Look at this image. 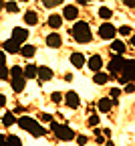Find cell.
I'll use <instances>...</instances> for the list:
<instances>
[{"label":"cell","mask_w":135,"mask_h":146,"mask_svg":"<svg viewBox=\"0 0 135 146\" xmlns=\"http://www.w3.org/2000/svg\"><path fill=\"white\" fill-rule=\"evenodd\" d=\"M18 126H20L22 128V130H26V132H30L34 138H41V136H45L47 134V130H45V128L41 126V124H38L36 120H32V118H28V116H22L20 120H18L16 122Z\"/></svg>","instance_id":"cell-1"},{"label":"cell","mask_w":135,"mask_h":146,"mask_svg":"<svg viewBox=\"0 0 135 146\" xmlns=\"http://www.w3.org/2000/svg\"><path fill=\"white\" fill-rule=\"evenodd\" d=\"M73 36H75V41L77 43H81V45H89L93 41V35H91V29L85 21H79L75 27H73Z\"/></svg>","instance_id":"cell-2"},{"label":"cell","mask_w":135,"mask_h":146,"mask_svg":"<svg viewBox=\"0 0 135 146\" xmlns=\"http://www.w3.org/2000/svg\"><path fill=\"white\" fill-rule=\"evenodd\" d=\"M50 130H52V134L59 138L61 142H71V140H75V138H77L75 130H73V128H69V126H65V124L50 122Z\"/></svg>","instance_id":"cell-3"},{"label":"cell","mask_w":135,"mask_h":146,"mask_svg":"<svg viewBox=\"0 0 135 146\" xmlns=\"http://www.w3.org/2000/svg\"><path fill=\"white\" fill-rule=\"evenodd\" d=\"M119 81L121 83H135V61L133 59H127L125 61V67L121 71V75H119Z\"/></svg>","instance_id":"cell-4"},{"label":"cell","mask_w":135,"mask_h":146,"mask_svg":"<svg viewBox=\"0 0 135 146\" xmlns=\"http://www.w3.org/2000/svg\"><path fill=\"white\" fill-rule=\"evenodd\" d=\"M125 61H127V59H123L121 55H115V57L109 61V73H111V77L121 75V71H123V67H125Z\"/></svg>","instance_id":"cell-5"},{"label":"cell","mask_w":135,"mask_h":146,"mask_svg":"<svg viewBox=\"0 0 135 146\" xmlns=\"http://www.w3.org/2000/svg\"><path fill=\"white\" fill-rule=\"evenodd\" d=\"M115 35H117V29H115L111 23H103V25H99V36H101V39L111 41Z\"/></svg>","instance_id":"cell-6"},{"label":"cell","mask_w":135,"mask_h":146,"mask_svg":"<svg viewBox=\"0 0 135 146\" xmlns=\"http://www.w3.org/2000/svg\"><path fill=\"white\" fill-rule=\"evenodd\" d=\"M65 102H67V106H69L71 110H77V108L81 106V98H79V94H77V91H67Z\"/></svg>","instance_id":"cell-7"},{"label":"cell","mask_w":135,"mask_h":146,"mask_svg":"<svg viewBox=\"0 0 135 146\" xmlns=\"http://www.w3.org/2000/svg\"><path fill=\"white\" fill-rule=\"evenodd\" d=\"M10 39H14L18 45H22V43L28 39V31H26V29H20V27H14V29H12V36H10Z\"/></svg>","instance_id":"cell-8"},{"label":"cell","mask_w":135,"mask_h":146,"mask_svg":"<svg viewBox=\"0 0 135 146\" xmlns=\"http://www.w3.org/2000/svg\"><path fill=\"white\" fill-rule=\"evenodd\" d=\"M87 65H89V69H91V71L99 73V71H101V67H103V59H101V55H91L89 61H87Z\"/></svg>","instance_id":"cell-9"},{"label":"cell","mask_w":135,"mask_h":146,"mask_svg":"<svg viewBox=\"0 0 135 146\" xmlns=\"http://www.w3.org/2000/svg\"><path fill=\"white\" fill-rule=\"evenodd\" d=\"M77 16H79V8H77L75 4H67L63 8V18H67V21H75Z\"/></svg>","instance_id":"cell-10"},{"label":"cell","mask_w":135,"mask_h":146,"mask_svg":"<svg viewBox=\"0 0 135 146\" xmlns=\"http://www.w3.org/2000/svg\"><path fill=\"white\" fill-rule=\"evenodd\" d=\"M2 47H4L2 51H4V53H10V55H14V53H20V49H22V47L18 45L14 39H8V41H4V45H2Z\"/></svg>","instance_id":"cell-11"},{"label":"cell","mask_w":135,"mask_h":146,"mask_svg":"<svg viewBox=\"0 0 135 146\" xmlns=\"http://www.w3.org/2000/svg\"><path fill=\"white\" fill-rule=\"evenodd\" d=\"M113 106H115V102H113L111 98H101V100L97 102V110H99V112H103V114H107Z\"/></svg>","instance_id":"cell-12"},{"label":"cell","mask_w":135,"mask_h":146,"mask_svg":"<svg viewBox=\"0 0 135 146\" xmlns=\"http://www.w3.org/2000/svg\"><path fill=\"white\" fill-rule=\"evenodd\" d=\"M12 83V89L16 91V94H20V91H24L26 87V77H16V79H10Z\"/></svg>","instance_id":"cell-13"},{"label":"cell","mask_w":135,"mask_h":146,"mask_svg":"<svg viewBox=\"0 0 135 146\" xmlns=\"http://www.w3.org/2000/svg\"><path fill=\"white\" fill-rule=\"evenodd\" d=\"M47 45L52 47V49H59V47L63 45V41H61V36L56 35V33H50V35L47 36Z\"/></svg>","instance_id":"cell-14"},{"label":"cell","mask_w":135,"mask_h":146,"mask_svg":"<svg viewBox=\"0 0 135 146\" xmlns=\"http://www.w3.org/2000/svg\"><path fill=\"white\" fill-rule=\"evenodd\" d=\"M52 75H54V73H52L50 67H38V79H41V81H50Z\"/></svg>","instance_id":"cell-15"},{"label":"cell","mask_w":135,"mask_h":146,"mask_svg":"<svg viewBox=\"0 0 135 146\" xmlns=\"http://www.w3.org/2000/svg\"><path fill=\"white\" fill-rule=\"evenodd\" d=\"M71 63H73V67H77V69L85 67V55H81V53H73V55H71Z\"/></svg>","instance_id":"cell-16"},{"label":"cell","mask_w":135,"mask_h":146,"mask_svg":"<svg viewBox=\"0 0 135 146\" xmlns=\"http://www.w3.org/2000/svg\"><path fill=\"white\" fill-rule=\"evenodd\" d=\"M24 23L30 25V27H36V23H38V14H36L34 10H26V12H24Z\"/></svg>","instance_id":"cell-17"},{"label":"cell","mask_w":135,"mask_h":146,"mask_svg":"<svg viewBox=\"0 0 135 146\" xmlns=\"http://www.w3.org/2000/svg\"><path fill=\"white\" fill-rule=\"evenodd\" d=\"M24 77H26V79H36V77H38V67L32 65V63L26 65V67H24Z\"/></svg>","instance_id":"cell-18"},{"label":"cell","mask_w":135,"mask_h":146,"mask_svg":"<svg viewBox=\"0 0 135 146\" xmlns=\"http://www.w3.org/2000/svg\"><path fill=\"white\" fill-rule=\"evenodd\" d=\"M20 55H22V57H26V59H32L34 55H36V47H34V45H22Z\"/></svg>","instance_id":"cell-19"},{"label":"cell","mask_w":135,"mask_h":146,"mask_svg":"<svg viewBox=\"0 0 135 146\" xmlns=\"http://www.w3.org/2000/svg\"><path fill=\"white\" fill-rule=\"evenodd\" d=\"M61 25H63V16L61 14H50L48 16V27L50 29H59Z\"/></svg>","instance_id":"cell-20"},{"label":"cell","mask_w":135,"mask_h":146,"mask_svg":"<svg viewBox=\"0 0 135 146\" xmlns=\"http://www.w3.org/2000/svg\"><path fill=\"white\" fill-rule=\"evenodd\" d=\"M109 77H111V75H107V73L99 71V73H95V75H93V81L97 83V85H105V83L109 81Z\"/></svg>","instance_id":"cell-21"},{"label":"cell","mask_w":135,"mask_h":146,"mask_svg":"<svg viewBox=\"0 0 135 146\" xmlns=\"http://www.w3.org/2000/svg\"><path fill=\"white\" fill-rule=\"evenodd\" d=\"M111 51H113L115 55H121V53L125 51V43H123V41H113V43H111Z\"/></svg>","instance_id":"cell-22"},{"label":"cell","mask_w":135,"mask_h":146,"mask_svg":"<svg viewBox=\"0 0 135 146\" xmlns=\"http://www.w3.org/2000/svg\"><path fill=\"white\" fill-rule=\"evenodd\" d=\"M16 77H24V69L20 65H14L10 69V79H16Z\"/></svg>","instance_id":"cell-23"},{"label":"cell","mask_w":135,"mask_h":146,"mask_svg":"<svg viewBox=\"0 0 135 146\" xmlns=\"http://www.w3.org/2000/svg\"><path fill=\"white\" fill-rule=\"evenodd\" d=\"M113 16V10L107 8V6H101L99 8V18H103V21H109V18Z\"/></svg>","instance_id":"cell-24"},{"label":"cell","mask_w":135,"mask_h":146,"mask_svg":"<svg viewBox=\"0 0 135 146\" xmlns=\"http://www.w3.org/2000/svg\"><path fill=\"white\" fill-rule=\"evenodd\" d=\"M123 94V89H119V87H113L111 89V94H109V98L115 102V106H117V102H119V96Z\"/></svg>","instance_id":"cell-25"},{"label":"cell","mask_w":135,"mask_h":146,"mask_svg":"<svg viewBox=\"0 0 135 146\" xmlns=\"http://www.w3.org/2000/svg\"><path fill=\"white\" fill-rule=\"evenodd\" d=\"M14 122H16V120H14V114H12V112H8V114H4V116H2V124H4L6 128H8V126H12Z\"/></svg>","instance_id":"cell-26"},{"label":"cell","mask_w":135,"mask_h":146,"mask_svg":"<svg viewBox=\"0 0 135 146\" xmlns=\"http://www.w3.org/2000/svg\"><path fill=\"white\" fill-rule=\"evenodd\" d=\"M2 79H10V69L6 65H0V81Z\"/></svg>","instance_id":"cell-27"},{"label":"cell","mask_w":135,"mask_h":146,"mask_svg":"<svg viewBox=\"0 0 135 146\" xmlns=\"http://www.w3.org/2000/svg\"><path fill=\"white\" fill-rule=\"evenodd\" d=\"M8 146H22V142L18 136H8Z\"/></svg>","instance_id":"cell-28"},{"label":"cell","mask_w":135,"mask_h":146,"mask_svg":"<svg viewBox=\"0 0 135 146\" xmlns=\"http://www.w3.org/2000/svg\"><path fill=\"white\" fill-rule=\"evenodd\" d=\"M6 10L14 14V12H18V10H20V8H18V4H16V2H6Z\"/></svg>","instance_id":"cell-29"},{"label":"cell","mask_w":135,"mask_h":146,"mask_svg":"<svg viewBox=\"0 0 135 146\" xmlns=\"http://www.w3.org/2000/svg\"><path fill=\"white\" fill-rule=\"evenodd\" d=\"M87 124H89L91 128H97V124H99V116H95V114L89 116V122H87Z\"/></svg>","instance_id":"cell-30"},{"label":"cell","mask_w":135,"mask_h":146,"mask_svg":"<svg viewBox=\"0 0 135 146\" xmlns=\"http://www.w3.org/2000/svg\"><path fill=\"white\" fill-rule=\"evenodd\" d=\"M47 8H52V6H59L61 4V0H45V2H43Z\"/></svg>","instance_id":"cell-31"},{"label":"cell","mask_w":135,"mask_h":146,"mask_svg":"<svg viewBox=\"0 0 135 146\" xmlns=\"http://www.w3.org/2000/svg\"><path fill=\"white\" fill-rule=\"evenodd\" d=\"M119 35H123V36H127V35H131V27H127V25H123V27H119Z\"/></svg>","instance_id":"cell-32"},{"label":"cell","mask_w":135,"mask_h":146,"mask_svg":"<svg viewBox=\"0 0 135 146\" xmlns=\"http://www.w3.org/2000/svg\"><path fill=\"white\" fill-rule=\"evenodd\" d=\"M50 98H52V102H54V104H59V102H63V96L59 94V91H54V94H52Z\"/></svg>","instance_id":"cell-33"},{"label":"cell","mask_w":135,"mask_h":146,"mask_svg":"<svg viewBox=\"0 0 135 146\" xmlns=\"http://www.w3.org/2000/svg\"><path fill=\"white\" fill-rule=\"evenodd\" d=\"M123 91H127V94H133V91H135V83H127Z\"/></svg>","instance_id":"cell-34"},{"label":"cell","mask_w":135,"mask_h":146,"mask_svg":"<svg viewBox=\"0 0 135 146\" xmlns=\"http://www.w3.org/2000/svg\"><path fill=\"white\" fill-rule=\"evenodd\" d=\"M77 142H79L81 146H83V144H87V136H85V134H79V136H77Z\"/></svg>","instance_id":"cell-35"},{"label":"cell","mask_w":135,"mask_h":146,"mask_svg":"<svg viewBox=\"0 0 135 146\" xmlns=\"http://www.w3.org/2000/svg\"><path fill=\"white\" fill-rule=\"evenodd\" d=\"M0 65H6V53L0 51Z\"/></svg>","instance_id":"cell-36"},{"label":"cell","mask_w":135,"mask_h":146,"mask_svg":"<svg viewBox=\"0 0 135 146\" xmlns=\"http://www.w3.org/2000/svg\"><path fill=\"white\" fill-rule=\"evenodd\" d=\"M41 120H43V122H52V116H50V114H43Z\"/></svg>","instance_id":"cell-37"},{"label":"cell","mask_w":135,"mask_h":146,"mask_svg":"<svg viewBox=\"0 0 135 146\" xmlns=\"http://www.w3.org/2000/svg\"><path fill=\"white\" fill-rule=\"evenodd\" d=\"M2 106H6V96L0 94V108H2Z\"/></svg>","instance_id":"cell-38"},{"label":"cell","mask_w":135,"mask_h":146,"mask_svg":"<svg viewBox=\"0 0 135 146\" xmlns=\"http://www.w3.org/2000/svg\"><path fill=\"white\" fill-rule=\"evenodd\" d=\"M22 112H24V108H22V106H18V108H14V112H12V114H22Z\"/></svg>","instance_id":"cell-39"},{"label":"cell","mask_w":135,"mask_h":146,"mask_svg":"<svg viewBox=\"0 0 135 146\" xmlns=\"http://www.w3.org/2000/svg\"><path fill=\"white\" fill-rule=\"evenodd\" d=\"M125 6H135V0H125Z\"/></svg>","instance_id":"cell-40"},{"label":"cell","mask_w":135,"mask_h":146,"mask_svg":"<svg viewBox=\"0 0 135 146\" xmlns=\"http://www.w3.org/2000/svg\"><path fill=\"white\" fill-rule=\"evenodd\" d=\"M105 146H115V144H113V140H107V142H105Z\"/></svg>","instance_id":"cell-41"},{"label":"cell","mask_w":135,"mask_h":146,"mask_svg":"<svg viewBox=\"0 0 135 146\" xmlns=\"http://www.w3.org/2000/svg\"><path fill=\"white\" fill-rule=\"evenodd\" d=\"M2 8H6V2H0V10H2Z\"/></svg>","instance_id":"cell-42"},{"label":"cell","mask_w":135,"mask_h":146,"mask_svg":"<svg viewBox=\"0 0 135 146\" xmlns=\"http://www.w3.org/2000/svg\"><path fill=\"white\" fill-rule=\"evenodd\" d=\"M131 43H133V47H135V35H133V39H131Z\"/></svg>","instance_id":"cell-43"},{"label":"cell","mask_w":135,"mask_h":146,"mask_svg":"<svg viewBox=\"0 0 135 146\" xmlns=\"http://www.w3.org/2000/svg\"><path fill=\"white\" fill-rule=\"evenodd\" d=\"M0 146H8V142H6V144H0Z\"/></svg>","instance_id":"cell-44"}]
</instances>
